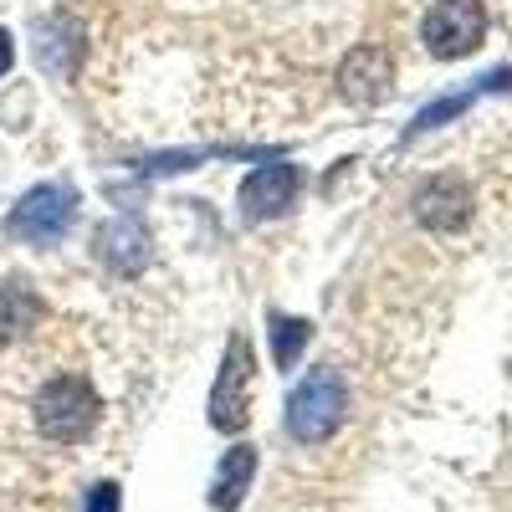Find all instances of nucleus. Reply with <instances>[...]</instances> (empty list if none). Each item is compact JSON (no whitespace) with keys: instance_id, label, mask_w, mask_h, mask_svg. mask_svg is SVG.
<instances>
[{"instance_id":"obj_1","label":"nucleus","mask_w":512,"mask_h":512,"mask_svg":"<svg viewBox=\"0 0 512 512\" xmlns=\"http://www.w3.org/2000/svg\"><path fill=\"white\" fill-rule=\"evenodd\" d=\"M344 420H349V384H344V374H338L333 364H318V369H308L303 379L292 384L282 425H287V436L297 446L333 441Z\"/></svg>"},{"instance_id":"obj_2","label":"nucleus","mask_w":512,"mask_h":512,"mask_svg":"<svg viewBox=\"0 0 512 512\" xmlns=\"http://www.w3.org/2000/svg\"><path fill=\"white\" fill-rule=\"evenodd\" d=\"M98 415H103V400L98 390L82 374H57L36 390L31 400V420L36 431L57 441V446H82L93 431H98Z\"/></svg>"},{"instance_id":"obj_3","label":"nucleus","mask_w":512,"mask_h":512,"mask_svg":"<svg viewBox=\"0 0 512 512\" xmlns=\"http://www.w3.org/2000/svg\"><path fill=\"white\" fill-rule=\"evenodd\" d=\"M251 400H256V354H251L246 333H231L226 354H221V369H216V384H210V400H205L210 431L241 436L251 425Z\"/></svg>"},{"instance_id":"obj_4","label":"nucleus","mask_w":512,"mask_h":512,"mask_svg":"<svg viewBox=\"0 0 512 512\" xmlns=\"http://www.w3.org/2000/svg\"><path fill=\"white\" fill-rule=\"evenodd\" d=\"M77 221V190L52 180V185H36L26 190L16 205H11V216H6V236L21 241V246H57Z\"/></svg>"},{"instance_id":"obj_5","label":"nucleus","mask_w":512,"mask_h":512,"mask_svg":"<svg viewBox=\"0 0 512 512\" xmlns=\"http://www.w3.org/2000/svg\"><path fill=\"white\" fill-rule=\"evenodd\" d=\"M420 41H425V52L441 57V62L472 57L487 41V6L482 0H436L420 21Z\"/></svg>"},{"instance_id":"obj_6","label":"nucleus","mask_w":512,"mask_h":512,"mask_svg":"<svg viewBox=\"0 0 512 512\" xmlns=\"http://www.w3.org/2000/svg\"><path fill=\"white\" fill-rule=\"evenodd\" d=\"M297 190H303V175H297V164L287 159H272L262 169H251V175L241 180V221L246 226H262V221H277L292 210Z\"/></svg>"},{"instance_id":"obj_7","label":"nucleus","mask_w":512,"mask_h":512,"mask_svg":"<svg viewBox=\"0 0 512 512\" xmlns=\"http://www.w3.org/2000/svg\"><path fill=\"white\" fill-rule=\"evenodd\" d=\"M93 251H98V262H103L113 277H139V272H149V262H154V241H149L144 221H134V216H113L108 226H98Z\"/></svg>"},{"instance_id":"obj_8","label":"nucleus","mask_w":512,"mask_h":512,"mask_svg":"<svg viewBox=\"0 0 512 512\" xmlns=\"http://www.w3.org/2000/svg\"><path fill=\"white\" fill-rule=\"evenodd\" d=\"M390 82H395V62L384 47H354L338 62V93L359 108H374V103L390 98Z\"/></svg>"},{"instance_id":"obj_9","label":"nucleus","mask_w":512,"mask_h":512,"mask_svg":"<svg viewBox=\"0 0 512 512\" xmlns=\"http://www.w3.org/2000/svg\"><path fill=\"white\" fill-rule=\"evenodd\" d=\"M415 221L425 231H461L472 221V190L456 175H436L415 190Z\"/></svg>"},{"instance_id":"obj_10","label":"nucleus","mask_w":512,"mask_h":512,"mask_svg":"<svg viewBox=\"0 0 512 512\" xmlns=\"http://www.w3.org/2000/svg\"><path fill=\"white\" fill-rule=\"evenodd\" d=\"M82 52H88V31H82L77 16L52 11V16H41V21H36V57H41V67H47L52 77L67 82V77L77 72Z\"/></svg>"},{"instance_id":"obj_11","label":"nucleus","mask_w":512,"mask_h":512,"mask_svg":"<svg viewBox=\"0 0 512 512\" xmlns=\"http://www.w3.org/2000/svg\"><path fill=\"white\" fill-rule=\"evenodd\" d=\"M256 466H262L256 446H251V441H231V446L221 451V461H216V472H210L205 502L216 507V512H236V507L246 502L251 482H256Z\"/></svg>"},{"instance_id":"obj_12","label":"nucleus","mask_w":512,"mask_h":512,"mask_svg":"<svg viewBox=\"0 0 512 512\" xmlns=\"http://www.w3.org/2000/svg\"><path fill=\"white\" fill-rule=\"evenodd\" d=\"M41 318H47V303L26 287V282H0V349L16 344V338H26Z\"/></svg>"},{"instance_id":"obj_13","label":"nucleus","mask_w":512,"mask_h":512,"mask_svg":"<svg viewBox=\"0 0 512 512\" xmlns=\"http://www.w3.org/2000/svg\"><path fill=\"white\" fill-rule=\"evenodd\" d=\"M502 88H512V67H497V72H487V77L477 82V88H466V93H451V98H441V103H431V108H420L405 139H415V134H431V128H441L446 118L466 113V108H472V103H477L482 93H502Z\"/></svg>"},{"instance_id":"obj_14","label":"nucleus","mask_w":512,"mask_h":512,"mask_svg":"<svg viewBox=\"0 0 512 512\" xmlns=\"http://www.w3.org/2000/svg\"><path fill=\"white\" fill-rule=\"evenodd\" d=\"M267 323H272V328H267V333H272V364L292 374L297 359H303L308 344H313V323H308V318H287V313H272Z\"/></svg>"},{"instance_id":"obj_15","label":"nucleus","mask_w":512,"mask_h":512,"mask_svg":"<svg viewBox=\"0 0 512 512\" xmlns=\"http://www.w3.org/2000/svg\"><path fill=\"white\" fill-rule=\"evenodd\" d=\"M82 512H123L118 482H93L88 492H82Z\"/></svg>"},{"instance_id":"obj_16","label":"nucleus","mask_w":512,"mask_h":512,"mask_svg":"<svg viewBox=\"0 0 512 512\" xmlns=\"http://www.w3.org/2000/svg\"><path fill=\"white\" fill-rule=\"evenodd\" d=\"M11 62H16V36H11L6 26H0V77L11 72Z\"/></svg>"}]
</instances>
